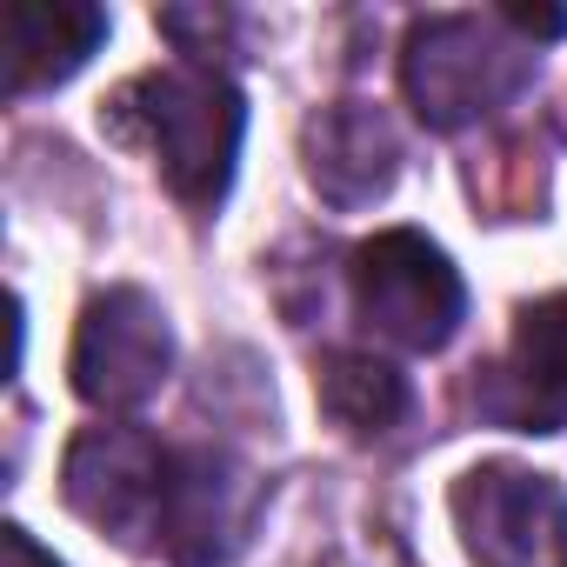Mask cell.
Wrapping results in <instances>:
<instances>
[{
  "mask_svg": "<svg viewBox=\"0 0 567 567\" xmlns=\"http://www.w3.org/2000/svg\"><path fill=\"white\" fill-rule=\"evenodd\" d=\"M527 81H534V54L501 14L494 21H481V14H427L401 41L408 107L441 134L507 107Z\"/></svg>",
  "mask_w": 567,
  "mask_h": 567,
  "instance_id": "cell-2",
  "label": "cell"
},
{
  "mask_svg": "<svg viewBox=\"0 0 567 567\" xmlns=\"http://www.w3.org/2000/svg\"><path fill=\"white\" fill-rule=\"evenodd\" d=\"M474 567H567V494L520 461H481L447 494Z\"/></svg>",
  "mask_w": 567,
  "mask_h": 567,
  "instance_id": "cell-4",
  "label": "cell"
},
{
  "mask_svg": "<svg viewBox=\"0 0 567 567\" xmlns=\"http://www.w3.org/2000/svg\"><path fill=\"white\" fill-rule=\"evenodd\" d=\"M247 514H254V474L234 454H220V447H181L174 454L161 547L181 567L234 560V547L247 540Z\"/></svg>",
  "mask_w": 567,
  "mask_h": 567,
  "instance_id": "cell-7",
  "label": "cell"
},
{
  "mask_svg": "<svg viewBox=\"0 0 567 567\" xmlns=\"http://www.w3.org/2000/svg\"><path fill=\"white\" fill-rule=\"evenodd\" d=\"M167 368H174V328L147 288H107L81 308L68 374L87 408H107V414L141 408L161 394Z\"/></svg>",
  "mask_w": 567,
  "mask_h": 567,
  "instance_id": "cell-6",
  "label": "cell"
},
{
  "mask_svg": "<svg viewBox=\"0 0 567 567\" xmlns=\"http://www.w3.org/2000/svg\"><path fill=\"white\" fill-rule=\"evenodd\" d=\"M315 394H321L328 421H341L348 434H388L408 414V381L381 354H354V348H341V354L321 361Z\"/></svg>",
  "mask_w": 567,
  "mask_h": 567,
  "instance_id": "cell-10",
  "label": "cell"
},
{
  "mask_svg": "<svg viewBox=\"0 0 567 567\" xmlns=\"http://www.w3.org/2000/svg\"><path fill=\"white\" fill-rule=\"evenodd\" d=\"M167 481H174V447H161L141 427H81L61 461L68 507L101 534H114L121 547H161Z\"/></svg>",
  "mask_w": 567,
  "mask_h": 567,
  "instance_id": "cell-5",
  "label": "cell"
},
{
  "mask_svg": "<svg viewBox=\"0 0 567 567\" xmlns=\"http://www.w3.org/2000/svg\"><path fill=\"white\" fill-rule=\"evenodd\" d=\"M501 21L520 41H560L567 34V8H501Z\"/></svg>",
  "mask_w": 567,
  "mask_h": 567,
  "instance_id": "cell-12",
  "label": "cell"
},
{
  "mask_svg": "<svg viewBox=\"0 0 567 567\" xmlns=\"http://www.w3.org/2000/svg\"><path fill=\"white\" fill-rule=\"evenodd\" d=\"M0 567H61L28 527H0Z\"/></svg>",
  "mask_w": 567,
  "mask_h": 567,
  "instance_id": "cell-13",
  "label": "cell"
},
{
  "mask_svg": "<svg viewBox=\"0 0 567 567\" xmlns=\"http://www.w3.org/2000/svg\"><path fill=\"white\" fill-rule=\"evenodd\" d=\"M354 308L361 321L401 348V354H441L454 334H461V315H467V288L454 260L414 234V227H388L374 240L354 247Z\"/></svg>",
  "mask_w": 567,
  "mask_h": 567,
  "instance_id": "cell-3",
  "label": "cell"
},
{
  "mask_svg": "<svg viewBox=\"0 0 567 567\" xmlns=\"http://www.w3.org/2000/svg\"><path fill=\"white\" fill-rule=\"evenodd\" d=\"M301 154H308V181L328 207L354 214L368 200H381L401 174V141L388 127V114L374 101H334L308 121L301 134Z\"/></svg>",
  "mask_w": 567,
  "mask_h": 567,
  "instance_id": "cell-8",
  "label": "cell"
},
{
  "mask_svg": "<svg viewBox=\"0 0 567 567\" xmlns=\"http://www.w3.org/2000/svg\"><path fill=\"white\" fill-rule=\"evenodd\" d=\"M101 41L107 14L94 0H8V94L28 101L41 87H61Z\"/></svg>",
  "mask_w": 567,
  "mask_h": 567,
  "instance_id": "cell-9",
  "label": "cell"
},
{
  "mask_svg": "<svg viewBox=\"0 0 567 567\" xmlns=\"http://www.w3.org/2000/svg\"><path fill=\"white\" fill-rule=\"evenodd\" d=\"M514 361H520V374L547 401H567V295H547V301L520 308V321H514Z\"/></svg>",
  "mask_w": 567,
  "mask_h": 567,
  "instance_id": "cell-11",
  "label": "cell"
},
{
  "mask_svg": "<svg viewBox=\"0 0 567 567\" xmlns=\"http://www.w3.org/2000/svg\"><path fill=\"white\" fill-rule=\"evenodd\" d=\"M101 121L121 141L147 147L161 181L187 207H214L227 194L234 161H240V134H247L240 87L207 61H174V68L127 81Z\"/></svg>",
  "mask_w": 567,
  "mask_h": 567,
  "instance_id": "cell-1",
  "label": "cell"
}]
</instances>
